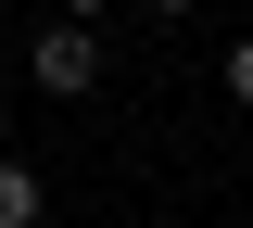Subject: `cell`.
Wrapping results in <instances>:
<instances>
[{
	"label": "cell",
	"instance_id": "obj_1",
	"mask_svg": "<svg viewBox=\"0 0 253 228\" xmlns=\"http://www.w3.org/2000/svg\"><path fill=\"white\" fill-rule=\"evenodd\" d=\"M26 76H38V89H51V101H76V89H89V76H101V38L76 26V13H63V26H38V38H26Z\"/></svg>",
	"mask_w": 253,
	"mask_h": 228
},
{
	"label": "cell",
	"instance_id": "obj_2",
	"mask_svg": "<svg viewBox=\"0 0 253 228\" xmlns=\"http://www.w3.org/2000/svg\"><path fill=\"white\" fill-rule=\"evenodd\" d=\"M0 228H38V165L0 152Z\"/></svg>",
	"mask_w": 253,
	"mask_h": 228
},
{
	"label": "cell",
	"instance_id": "obj_3",
	"mask_svg": "<svg viewBox=\"0 0 253 228\" xmlns=\"http://www.w3.org/2000/svg\"><path fill=\"white\" fill-rule=\"evenodd\" d=\"M228 101L253 114V38H228Z\"/></svg>",
	"mask_w": 253,
	"mask_h": 228
},
{
	"label": "cell",
	"instance_id": "obj_4",
	"mask_svg": "<svg viewBox=\"0 0 253 228\" xmlns=\"http://www.w3.org/2000/svg\"><path fill=\"white\" fill-rule=\"evenodd\" d=\"M63 13H76V26H101V13H114V0H63Z\"/></svg>",
	"mask_w": 253,
	"mask_h": 228
},
{
	"label": "cell",
	"instance_id": "obj_5",
	"mask_svg": "<svg viewBox=\"0 0 253 228\" xmlns=\"http://www.w3.org/2000/svg\"><path fill=\"white\" fill-rule=\"evenodd\" d=\"M0 152H13V101H0Z\"/></svg>",
	"mask_w": 253,
	"mask_h": 228
},
{
	"label": "cell",
	"instance_id": "obj_6",
	"mask_svg": "<svg viewBox=\"0 0 253 228\" xmlns=\"http://www.w3.org/2000/svg\"><path fill=\"white\" fill-rule=\"evenodd\" d=\"M152 13H203V0H152Z\"/></svg>",
	"mask_w": 253,
	"mask_h": 228
}]
</instances>
